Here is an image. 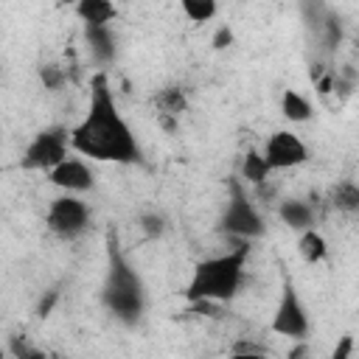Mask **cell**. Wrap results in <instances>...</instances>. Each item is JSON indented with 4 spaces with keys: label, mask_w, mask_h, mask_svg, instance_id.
Instances as JSON below:
<instances>
[{
    "label": "cell",
    "mask_w": 359,
    "mask_h": 359,
    "mask_svg": "<svg viewBox=\"0 0 359 359\" xmlns=\"http://www.w3.org/2000/svg\"><path fill=\"white\" fill-rule=\"evenodd\" d=\"M278 216L292 230H300V233L314 230V208L306 199H283L278 208Z\"/></svg>",
    "instance_id": "obj_11"
},
{
    "label": "cell",
    "mask_w": 359,
    "mask_h": 359,
    "mask_svg": "<svg viewBox=\"0 0 359 359\" xmlns=\"http://www.w3.org/2000/svg\"><path fill=\"white\" fill-rule=\"evenodd\" d=\"M48 182L62 188L65 194H84V191H93L95 174L81 157H67L48 174Z\"/></svg>",
    "instance_id": "obj_9"
},
{
    "label": "cell",
    "mask_w": 359,
    "mask_h": 359,
    "mask_svg": "<svg viewBox=\"0 0 359 359\" xmlns=\"http://www.w3.org/2000/svg\"><path fill=\"white\" fill-rule=\"evenodd\" d=\"M140 227H143V233L146 236H160L163 230H165V222H163V216H157V213H143L140 216Z\"/></svg>",
    "instance_id": "obj_22"
},
{
    "label": "cell",
    "mask_w": 359,
    "mask_h": 359,
    "mask_svg": "<svg viewBox=\"0 0 359 359\" xmlns=\"http://www.w3.org/2000/svg\"><path fill=\"white\" fill-rule=\"evenodd\" d=\"M320 36H323V45L328 50H334L339 45V39H342V22H339V17L325 14L323 22H320Z\"/></svg>",
    "instance_id": "obj_19"
},
{
    "label": "cell",
    "mask_w": 359,
    "mask_h": 359,
    "mask_svg": "<svg viewBox=\"0 0 359 359\" xmlns=\"http://www.w3.org/2000/svg\"><path fill=\"white\" fill-rule=\"evenodd\" d=\"M328 202L334 210H342V213H356L359 210V185L351 182V180H342L331 188L328 194Z\"/></svg>",
    "instance_id": "obj_15"
},
{
    "label": "cell",
    "mask_w": 359,
    "mask_h": 359,
    "mask_svg": "<svg viewBox=\"0 0 359 359\" xmlns=\"http://www.w3.org/2000/svg\"><path fill=\"white\" fill-rule=\"evenodd\" d=\"M39 81L45 84V90H62L67 76H65V70L59 65H42L39 67Z\"/></svg>",
    "instance_id": "obj_21"
},
{
    "label": "cell",
    "mask_w": 359,
    "mask_h": 359,
    "mask_svg": "<svg viewBox=\"0 0 359 359\" xmlns=\"http://www.w3.org/2000/svg\"><path fill=\"white\" fill-rule=\"evenodd\" d=\"M351 348H353L351 337H342V339H339V345L331 351V356H328V359H351Z\"/></svg>",
    "instance_id": "obj_24"
},
{
    "label": "cell",
    "mask_w": 359,
    "mask_h": 359,
    "mask_svg": "<svg viewBox=\"0 0 359 359\" xmlns=\"http://www.w3.org/2000/svg\"><path fill=\"white\" fill-rule=\"evenodd\" d=\"M84 39L90 45V53L95 56V62L107 65L115 59L118 53V42H115V34L109 25H84Z\"/></svg>",
    "instance_id": "obj_10"
},
{
    "label": "cell",
    "mask_w": 359,
    "mask_h": 359,
    "mask_svg": "<svg viewBox=\"0 0 359 359\" xmlns=\"http://www.w3.org/2000/svg\"><path fill=\"white\" fill-rule=\"evenodd\" d=\"M356 48H359V34H356Z\"/></svg>",
    "instance_id": "obj_27"
},
{
    "label": "cell",
    "mask_w": 359,
    "mask_h": 359,
    "mask_svg": "<svg viewBox=\"0 0 359 359\" xmlns=\"http://www.w3.org/2000/svg\"><path fill=\"white\" fill-rule=\"evenodd\" d=\"M269 328L292 342H300L309 337V314H306V306L297 294V286L292 283L289 275H283V283H280V297H278V306H275V314H272V323Z\"/></svg>",
    "instance_id": "obj_6"
},
{
    "label": "cell",
    "mask_w": 359,
    "mask_h": 359,
    "mask_svg": "<svg viewBox=\"0 0 359 359\" xmlns=\"http://www.w3.org/2000/svg\"><path fill=\"white\" fill-rule=\"evenodd\" d=\"M250 255V244L241 241L236 250L205 258L194 266V275L185 286L188 303H227L236 297L241 280H244V264Z\"/></svg>",
    "instance_id": "obj_3"
},
{
    "label": "cell",
    "mask_w": 359,
    "mask_h": 359,
    "mask_svg": "<svg viewBox=\"0 0 359 359\" xmlns=\"http://www.w3.org/2000/svg\"><path fill=\"white\" fill-rule=\"evenodd\" d=\"M45 224H48V230L53 236H59L65 241H73V238H79L90 227V208L79 196H73V194L56 196L48 205Z\"/></svg>",
    "instance_id": "obj_7"
},
{
    "label": "cell",
    "mask_w": 359,
    "mask_h": 359,
    "mask_svg": "<svg viewBox=\"0 0 359 359\" xmlns=\"http://www.w3.org/2000/svg\"><path fill=\"white\" fill-rule=\"evenodd\" d=\"M76 14L81 17L84 25H109L118 14V8L107 0H79L76 3Z\"/></svg>",
    "instance_id": "obj_12"
},
{
    "label": "cell",
    "mask_w": 359,
    "mask_h": 359,
    "mask_svg": "<svg viewBox=\"0 0 359 359\" xmlns=\"http://www.w3.org/2000/svg\"><path fill=\"white\" fill-rule=\"evenodd\" d=\"M227 359H266V356H264L261 351H252V348H244V345H241V348L233 351Z\"/></svg>",
    "instance_id": "obj_26"
},
{
    "label": "cell",
    "mask_w": 359,
    "mask_h": 359,
    "mask_svg": "<svg viewBox=\"0 0 359 359\" xmlns=\"http://www.w3.org/2000/svg\"><path fill=\"white\" fill-rule=\"evenodd\" d=\"M280 112L292 123H303V121H309L314 115L309 98H303L297 90H283V95H280Z\"/></svg>",
    "instance_id": "obj_14"
},
{
    "label": "cell",
    "mask_w": 359,
    "mask_h": 359,
    "mask_svg": "<svg viewBox=\"0 0 359 359\" xmlns=\"http://www.w3.org/2000/svg\"><path fill=\"white\" fill-rule=\"evenodd\" d=\"M227 205L222 210V219H219V230L233 236V238H241V241H250V238H258L266 233V224H264V216L258 213L255 202L250 199L247 188L241 185L238 177H230L227 180Z\"/></svg>",
    "instance_id": "obj_4"
},
{
    "label": "cell",
    "mask_w": 359,
    "mask_h": 359,
    "mask_svg": "<svg viewBox=\"0 0 359 359\" xmlns=\"http://www.w3.org/2000/svg\"><path fill=\"white\" fill-rule=\"evenodd\" d=\"M286 359H309V342H306V339L292 342V348H289Z\"/></svg>",
    "instance_id": "obj_25"
},
{
    "label": "cell",
    "mask_w": 359,
    "mask_h": 359,
    "mask_svg": "<svg viewBox=\"0 0 359 359\" xmlns=\"http://www.w3.org/2000/svg\"><path fill=\"white\" fill-rule=\"evenodd\" d=\"M180 8H182V14H185L191 22H208V20H213L216 11H219V6H216L213 0H182Z\"/></svg>",
    "instance_id": "obj_18"
},
{
    "label": "cell",
    "mask_w": 359,
    "mask_h": 359,
    "mask_svg": "<svg viewBox=\"0 0 359 359\" xmlns=\"http://www.w3.org/2000/svg\"><path fill=\"white\" fill-rule=\"evenodd\" d=\"M151 104L157 107L160 118H180L185 112V107H188V98H185V93L180 87H163V90L154 93Z\"/></svg>",
    "instance_id": "obj_13"
},
{
    "label": "cell",
    "mask_w": 359,
    "mask_h": 359,
    "mask_svg": "<svg viewBox=\"0 0 359 359\" xmlns=\"http://www.w3.org/2000/svg\"><path fill=\"white\" fill-rule=\"evenodd\" d=\"M101 303L123 325L140 323V317L146 311L143 278L123 255L118 236L112 230L107 233V272H104V283H101Z\"/></svg>",
    "instance_id": "obj_2"
},
{
    "label": "cell",
    "mask_w": 359,
    "mask_h": 359,
    "mask_svg": "<svg viewBox=\"0 0 359 359\" xmlns=\"http://www.w3.org/2000/svg\"><path fill=\"white\" fill-rule=\"evenodd\" d=\"M70 146L81 157L98 163H143L140 143L118 109L115 93L104 70L90 79V101L84 118L70 129Z\"/></svg>",
    "instance_id": "obj_1"
},
{
    "label": "cell",
    "mask_w": 359,
    "mask_h": 359,
    "mask_svg": "<svg viewBox=\"0 0 359 359\" xmlns=\"http://www.w3.org/2000/svg\"><path fill=\"white\" fill-rule=\"evenodd\" d=\"M269 165L264 160V154L258 149H247V154L241 157V180L250 182V185H264L266 177H269Z\"/></svg>",
    "instance_id": "obj_16"
},
{
    "label": "cell",
    "mask_w": 359,
    "mask_h": 359,
    "mask_svg": "<svg viewBox=\"0 0 359 359\" xmlns=\"http://www.w3.org/2000/svg\"><path fill=\"white\" fill-rule=\"evenodd\" d=\"M70 146V129L67 126H48L42 132L34 135V140L25 146L22 157H20V165L25 171H45L50 174L59 163H65L70 154H67Z\"/></svg>",
    "instance_id": "obj_5"
},
{
    "label": "cell",
    "mask_w": 359,
    "mask_h": 359,
    "mask_svg": "<svg viewBox=\"0 0 359 359\" xmlns=\"http://www.w3.org/2000/svg\"><path fill=\"white\" fill-rule=\"evenodd\" d=\"M261 154H264V160H266V165H269L272 171L294 168V165H303V163L309 160V149H306V143H303L294 132H289V129H278V132H272V135L266 137Z\"/></svg>",
    "instance_id": "obj_8"
},
{
    "label": "cell",
    "mask_w": 359,
    "mask_h": 359,
    "mask_svg": "<svg viewBox=\"0 0 359 359\" xmlns=\"http://www.w3.org/2000/svg\"><path fill=\"white\" fill-rule=\"evenodd\" d=\"M297 252H300V258L306 264H320L328 255V244H325V238L317 230H306L297 238Z\"/></svg>",
    "instance_id": "obj_17"
},
{
    "label": "cell",
    "mask_w": 359,
    "mask_h": 359,
    "mask_svg": "<svg viewBox=\"0 0 359 359\" xmlns=\"http://www.w3.org/2000/svg\"><path fill=\"white\" fill-rule=\"evenodd\" d=\"M8 348H11V356L14 359H48V353L45 351H39L36 345H31L25 337H20V334H14L11 339H8Z\"/></svg>",
    "instance_id": "obj_20"
},
{
    "label": "cell",
    "mask_w": 359,
    "mask_h": 359,
    "mask_svg": "<svg viewBox=\"0 0 359 359\" xmlns=\"http://www.w3.org/2000/svg\"><path fill=\"white\" fill-rule=\"evenodd\" d=\"M230 42H233V31H230V25H219L216 34H213V48L222 50V48H227Z\"/></svg>",
    "instance_id": "obj_23"
}]
</instances>
